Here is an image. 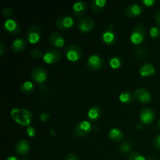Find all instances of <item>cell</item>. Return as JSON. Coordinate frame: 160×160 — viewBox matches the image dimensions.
<instances>
[{"label":"cell","mask_w":160,"mask_h":160,"mask_svg":"<svg viewBox=\"0 0 160 160\" xmlns=\"http://www.w3.org/2000/svg\"><path fill=\"white\" fill-rule=\"evenodd\" d=\"M4 29L10 34H17L20 31V24L13 19H7L4 23Z\"/></svg>","instance_id":"7c38bea8"},{"label":"cell","mask_w":160,"mask_h":160,"mask_svg":"<svg viewBox=\"0 0 160 160\" xmlns=\"http://www.w3.org/2000/svg\"><path fill=\"white\" fill-rule=\"evenodd\" d=\"M134 98V95L128 91H124L119 96V99L120 100V102L124 104H130L133 101Z\"/></svg>","instance_id":"603a6c76"},{"label":"cell","mask_w":160,"mask_h":160,"mask_svg":"<svg viewBox=\"0 0 160 160\" xmlns=\"http://www.w3.org/2000/svg\"><path fill=\"white\" fill-rule=\"evenodd\" d=\"M134 97L136 100L142 103H147L152 99L151 93L145 88L136 89L134 93Z\"/></svg>","instance_id":"30bf717a"},{"label":"cell","mask_w":160,"mask_h":160,"mask_svg":"<svg viewBox=\"0 0 160 160\" xmlns=\"http://www.w3.org/2000/svg\"><path fill=\"white\" fill-rule=\"evenodd\" d=\"M31 55L33 58L37 59V58H40L42 56V52L39 48H34L31 51Z\"/></svg>","instance_id":"1f68e13d"},{"label":"cell","mask_w":160,"mask_h":160,"mask_svg":"<svg viewBox=\"0 0 160 160\" xmlns=\"http://www.w3.org/2000/svg\"><path fill=\"white\" fill-rule=\"evenodd\" d=\"M4 53V45L2 42H0V56H2Z\"/></svg>","instance_id":"f35d334b"},{"label":"cell","mask_w":160,"mask_h":160,"mask_svg":"<svg viewBox=\"0 0 160 160\" xmlns=\"http://www.w3.org/2000/svg\"><path fill=\"white\" fill-rule=\"evenodd\" d=\"M42 36V28L38 25L30 27L27 31V40L31 44H35L40 40Z\"/></svg>","instance_id":"277c9868"},{"label":"cell","mask_w":160,"mask_h":160,"mask_svg":"<svg viewBox=\"0 0 160 160\" xmlns=\"http://www.w3.org/2000/svg\"><path fill=\"white\" fill-rule=\"evenodd\" d=\"M143 4L146 6H152L155 4L156 1L155 0H143Z\"/></svg>","instance_id":"8d00e7d4"},{"label":"cell","mask_w":160,"mask_h":160,"mask_svg":"<svg viewBox=\"0 0 160 160\" xmlns=\"http://www.w3.org/2000/svg\"><path fill=\"white\" fill-rule=\"evenodd\" d=\"M142 128H143V125L141 123H137L135 124V128L137 130H142Z\"/></svg>","instance_id":"ab89813d"},{"label":"cell","mask_w":160,"mask_h":160,"mask_svg":"<svg viewBox=\"0 0 160 160\" xmlns=\"http://www.w3.org/2000/svg\"><path fill=\"white\" fill-rule=\"evenodd\" d=\"M156 72V67L152 63H145L141 67L139 73L142 77H148Z\"/></svg>","instance_id":"ffe728a7"},{"label":"cell","mask_w":160,"mask_h":160,"mask_svg":"<svg viewBox=\"0 0 160 160\" xmlns=\"http://www.w3.org/2000/svg\"><path fill=\"white\" fill-rule=\"evenodd\" d=\"M101 116V109L98 106H93L88 111V118L91 121L95 122L99 119Z\"/></svg>","instance_id":"d6986e66"},{"label":"cell","mask_w":160,"mask_h":160,"mask_svg":"<svg viewBox=\"0 0 160 160\" xmlns=\"http://www.w3.org/2000/svg\"><path fill=\"white\" fill-rule=\"evenodd\" d=\"M94 27H95V22L91 17H82L78 22V28L81 32H89L93 29Z\"/></svg>","instance_id":"9c48e42d"},{"label":"cell","mask_w":160,"mask_h":160,"mask_svg":"<svg viewBox=\"0 0 160 160\" xmlns=\"http://www.w3.org/2000/svg\"><path fill=\"white\" fill-rule=\"evenodd\" d=\"M109 66L112 67V69H118L119 67L121 66L122 61L120 57L118 56H112L110 59H109Z\"/></svg>","instance_id":"484cf974"},{"label":"cell","mask_w":160,"mask_h":160,"mask_svg":"<svg viewBox=\"0 0 160 160\" xmlns=\"http://www.w3.org/2000/svg\"><path fill=\"white\" fill-rule=\"evenodd\" d=\"M128 160H146L142 155H141L137 152H132L129 154L128 156Z\"/></svg>","instance_id":"f1b7e54d"},{"label":"cell","mask_w":160,"mask_h":160,"mask_svg":"<svg viewBox=\"0 0 160 160\" xmlns=\"http://www.w3.org/2000/svg\"><path fill=\"white\" fill-rule=\"evenodd\" d=\"M148 160H156V159L154 157V156H149V158H148Z\"/></svg>","instance_id":"b9f144b4"},{"label":"cell","mask_w":160,"mask_h":160,"mask_svg":"<svg viewBox=\"0 0 160 160\" xmlns=\"http://www.w3.org/2000/svg\"><path fill=\"white\" fill-rule=\"evenodd\" d=\"M145 38V27L142 24H138L133 29L131 34V41L134 45H139L144 42Z\"/></svg>","instance_id":"7a4b0ae2"},{"label":"cell","mask_w":160,"mask_h":160,"mask_svg":"<svg viewBox=\"0 0 160 160\" xmlns=\"http://www.w3.org/2000/svg\"><path fill=\"white\" fill-rule=\"evenodd\" d=\"M27 133H28V135L31 138L34 137V136L36 135L35 129H34V128L31 126L28 127V129H27Z\"/></svg>","instance_id":"836d02e7"},{"label":"cell","mask_w":160,"mask_h":160,"mask_svg":"<svg viewBox=\"0 0 160 160\" xmlns=\"http://www.w3.org/2000/svg\"><path fill=\"white\" fill-rule=\"evenodd\" d=\"M91 4H92V8L94 12H99L106 6V0H93Z\"/></svg>","instance_id":"cb8c5ba5"},{"label":"cell","mask_w":160,"mask_h":160,"mask_svg":"<svg viewBox=\"0 0 160 160\" xmlns=\"http://www.w3.org/2000/svg\"><path fill=\"white\" fill-rule=\"evenodd\" d=\"M109 137L111 140L114 141V142H120V141L123 140L124 136H123V133L122 132L121 130L114 128L109 130Z\"/></svg>","instance_id":"44dd1931"},{"label":"cell","mask_w":160,"mask_h":160,"mask_svg":"<svg viewBox=\"0 0 160 160\" xmlns=\"http://www.w3.org/2000/svg\"><path fill=\"white\" fill-rule=\"evenodd\" d=\"M34 86L33 84V83L31 81H27L25 82H23L22 84V85L20 86V91L22 92V93L25 94V95H29L31 92L34 91Z\"/></svg>","instance_id":"d4e9b609"},{"label":"cell","mask_w":160,"mask_h":160,"mask_svg":"<svg viewBox=\"0 0 160 160\" xmlns=\"http://www.w3.org/2000/svg\"><path fill=\"white\" fill-rule=\"evenodd\" d=\"M10 115L12 120L22 126L29 127L32 118L31 112L26 109H12L10 112Z\"/></svg>","instance_id":"6da1fadb"},{"label":"cell","mask_w":160,"mask_h":160,"mask_svg":"<svg viewBox=\"0 0 160 160\" xmlns=\"http://www.w3.org/2000/svg\"><path fill=\"white\" fill-rule=\"evenodd\" d=\"M65 160H80V159L77 155L70 153V154H68L66 156Z\"/></svg>","instance_id":"d590c367"},{"label":"cell","mask_w":160,"mask_h":160,"mask_svg":"<svg viewBox=\"0 0 160 160\" xmlns=\"http://www.w3.org/2000/svg\"><path fill=\"white\" fill-rule=\"evenodd\" d=\"M12 13H13V12H12V8L9 7V6H6V7L2 9V15L4 16L5 17H6V18L11 19Z\"/></svg>","instance_id":"4dcf8cb0"},{"label":"cell","mask_w":160,"mask_h":160,"mask_svg":"<svg viewBox=\"0 0 160 160\" xmlns=\"http://www.w3.org/2000/svg\"><path fill=\"white\" fill-rule=\"evenodd\" d=\"M153 146L156 149L160 150V134H158L153 140Z\"/></svg>","instance_id":"d6a6232c"},{"label":"cell","mask_w":160,"mask_h":160,"mask_svg":"<svg viewBox=\"0 0 160 160\" xmlns=\"http://www.w3.org/2000/svg\"><path fill=\"white\" fill-rule=\"evenodd\" d=\"M6 160H19L17 158L14 157V156H9V157H8Z\"/></svg>","instance_id":"60d3db41"},{"label":"cell","mask_w":160,"mask_h":160,"mask_svg":"<svg viewBox=\"0 0 160 160\" xmlns=\"http://www.w3.org/2000/svg\"><path fill=\"white\" fill-rule=\"evenodd\" d=\"M47 72L45 69L42 67H34L31 72V77L33 81L35 82L42 84L44 83L47 79Z\"/></svg>","instance_id":"52a82bcc"},{"label":"cell","mask_w":160,"mask_h":160,"mask_svg":"<svg viewBox=\"0 0 160 160\" xmlns=\"http://www.w3.org/2000/svg\"><path fill=\"white\" fill-rule=\"evenodd\" d=\"M155 112L150 108H143L141 110L139 117L141 121L145 124H150L155 120Z\"/></svg>","instance_id":"8fae6325"},{"label":"cell","mask_w":160,"mask_h":160,"mask_svg":"<svg viewBox=\"0 0 160 160\" xmlns=\"http://www.w3.org/2000/svg\"><path fill=\"white\" fill-rule=\"evenodd\" d=\"M86 10H87V4L85 2L78 1L73 3L72 12H73V15L76 17H80V16L83 15Z\"/></svg>","instance_id":"e0dca14e"},{"label":"cell","mask_w":160,"mask_h":160,"mask_svg":"<svg viewBox=\"0 0 160 160\" xmlns=\"http://www.w3.org/2000/svg\"><path fill=\"white\" fill-rule=\"evenodd\" d=\"M103 64L104 62L102 58L97 54L91 55L87 60V67L92 70H101L103 67Z\"/></svg>","instance_id":"8992f818"},{"label":"cell","mask_w":160,"mask_h":160,"mask_svg":"<svg viewBox=\"0 0 160 160\" xmlns=\"http://www.w3.org/2000/svg\"><path fill=\"white\" fill-rule=\"evenodd\" d=\"M92 128V127L90 122L88 120H83L75 126L73 131H74V134L78 137H84L90 133Z\"/></svg>","instance_id":"5b68a950"},{"label":"cell","mask_w":160,"mask_h":160,"mask_svg":"<svg viewBox=\"0 0 160 160\" xmlns=\"http://www.w3.org/2000/svg\"><path fill=\"white\" fill-rule=\"evenodd\" d=\"M65 55L67 59L71 62H76L79 60L82 56V51L78 45H70L65 48Z\"/></svg>","instance_id":"3957f363"},{"label":"cell","mask_w":160,"mask_h":160,"mask_svg":"<svg viewBox=\"0 0 160 160\" xmlns=\"http://www.w3.org/2000/svg\"><path fill=\"white\" fill-rule=\"evenodd\" d=\"M49 42L54 46L60 48V47L63 46L65 44V39H64L63 36L61 35L59 33L53 32L50 34Z\"/></svg>","instance_id":"2e32d148"},{"label":"cell","mask_w":160,"mask_h":160,"mask_svg":"<svg viewBox=\"0 0 160 160\" xmlns=\"http://www.w3.org/2000/svg\"><path fill=\"white\" fill-rule=\"evenodd\" d=\"M49 117H50L49 112H42V113L40 114V120H41V121H42V122L46 121V120H48V118H49Z\"/></svg>","instance_id":"e575fe53"},{"label":"cell","mask_w":160,"mask_h":160,"mask_svg":"<svg viewBox=\"0 0 160 160\" xmlns=\"http://www.w3.org/2000/svg\"><path fill=\"white\" fill-rule=\"evenodd\" d=\"M102 41L106 45H112L116 42V34L112 29H107L103 31Z\"/></svg>","instance_id":"ac0fdd59"},{"label":"cell","mask_w":160,"mask_h":160,"mask_svg":"<svg viewBox=\"0 0 160 160\" xmlns=\"http://www.w3.org/2000/svg\"><path fill=\"white\" fill-rule=\"evenodd\" d=\"M155 19H156V23L159 25H160V9H158L156 12V14H155Z\"/></svg>","instance_id":"74e56055"},{"label":"cell","mask_w":160,"mask_h":160,"mask_svg":"<svg viewBox=\"0 0 160 160\" xmlns=\"http://www.w3.org/2000/svg\"><path fill=\"white\" fill-rule=\"evenodd\" d=\"M55 25L59 29H68V28H70L73 25V20L72 19V17H68V16H63V17H59L56 20Z\"/></svg>","instance_id":"4fadbf2b"},{"label":"cell","mask_w":160,"mask_h":160,"mask_svg":"<svg viewBox=\"0 0 160 160\" xmlns=\"http://www.w3.org/2000/svg\"><path fill=\"white\" fill-rule=\"evenodd\" d=\"M142 7H141L140 5L137 4V3H131V4L128 5L125 9V13L130 18L138 17L142 13Z\"/></svg>","instance_id":"5bb4252c"},{"label":"cell","mask_w":160,"mask_h":160,"mask_svg":"<svg viewBox=\"0 0 160 160\" xmlns=\"http://www.w3.org/2000/svg\"><path fill=\"white\" fill-rule=\"evenodd\" d=\"M61 53L59 50H56L55 48L48 49L44 53L43 60L48 64L56 63L60 59Z\"/></svg>","instance_id":"ba28073f"},{"label":"cell","mask_w":160,"mask_h":160,"mask_svg":"<svg viewBox=\"0 0 160 160\" xmlns=\"http://www.w3.org/2000/svg\"><path fill=\"white\" fill-rule=\"evenodd\" d=\"M149 34L152 38H157L160 35V29L157 27H152L150 29Z\"/></svg>","instance_id":"f546056e"},{"label":"cell","mask_w":160,"mask_h":160,"mask_svg":"<svg viewBox=\"0 0 160 160\" xmlns=\"http://www.w3.org/2000/svg\"><path fill=\"white\" fill-rule=\"evenodd\" d=\"M119 150L122 153H128L131 150V144L128 141H124L119 145Z\"/></svg>","instance_id":"83f0119b"},{"label":"cell","mask_w":160,"mask_h":160,"mask_svg":"<svg viewBox=\"0 0 160 160\" xmlns=\"http://www.w3.org/2000/svg\"><path fill=\"white\" fill-rule=\"evenodd\" d=\"M158 125H159V128H160V119H159V123H158Z\"/></svg>","instance_id":"7bdbcfd3"},{"label":"cell","mask_w":160,"mask_h":160,"mask_svg":"<svg viewBox=\"0 0 160 160\" xmlns=\"http://www.w3.org/2000/svg\"><path fill=\"white\" fill-rule=\"evenodd\" d=\"M31 145L30 143L25 139H21L18 141L15 145V150L17 154L19 155H25L30 150Z\"/></svg>","instance_id":"9a60e30c"},{"label":"cell","mask_w":160,"mask_h":160,"mask_svg":"<svg viewBox=\"0 0 160 160\" xmlns=\"http://www.w3.org/2000/svg\"><path fill=\"white\" fill-rule=\"evenodd\" d=\"M134 56H136V58L138 59H144V58L146 57L147 56V51L145 48L143 47H139V48H134Z\"/></svg>","instance_id":"4316f807"},{"label":"cell","mask_w":160,"mask_h":160,"mask_svg":"<svg viewBox=\"0 0 160 160\" xmlns=\"http://www.w3.org/2000/svg\"><path fill=\"white\" fill-rule=\"evenodd\" d=\"M26 48V42L23 38H16L12 43V48L14 52H22Z\"/></svg>","instance_id":"7402d4cb"}]
</instances>
